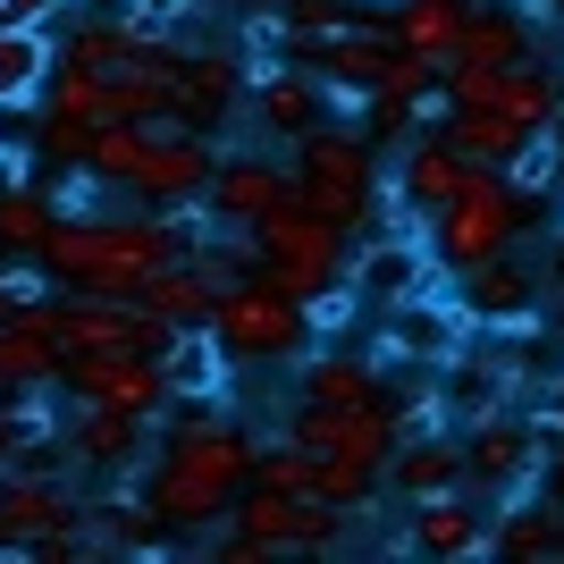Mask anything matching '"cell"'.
Instances as JSON below:
<instances>
[{"label":"cell","mask_w":564,"mask_h":564,"mask_svg":"<svg viewBox=\"0 0 564 564\" xmlns=\"http://www.w3.org/2000/svg\"><path fill=\"white\" fill-rule=\"evenodd\" d=\"M522 219H531V194L506 186V169H480V161H471L464 194L438 203V212L422 219V245H430L438 270H464V261L514 253V245H522Z\"/></svg>","instance_id":"cell-5"},{"label":"cell","mask_w":564,"mask_h":564,"mask_svg":"<svg viewBox=\"0 0 564 564\" xmlns=\"http://www.w3.org/2000/svg\"><path fill=\"white\" fill-rule=\"evenodd\" d=\"M422 85H438V68H430V59H413V51H397V43H388V59H379V76H371V94H379V101H413Z\"/></svg>","instance_id":"cell-33"},{"label":"cell","mask_w":564,"mask_h":564,"mask_svg":"<svg viewBox=\"0 0 564 564\" xmlns=\"http://www.w3.org/2000/svg\"><path fill=\"white\" fill-rule=\"evenodd\" d=\"M18 455H25V422H18V404L0 397V471L18 464Z\"/></svg>","instance_id":"cell-35"},{"label":"cell","mask_w":564,"mask_h":564,"mask_svg":"<svg viewBox=\"0 0 564 564\" xmlns=\"http://www.w3.org/2000/svg\"><path fill=\"white\" fill-rule=\"evenodd\" d=\"M0 25H9V18H0Z\"/></svg>","instance_id":"cell-39"},{"label":"cell","mask_w":564,"mask_h":564,"mask_svg":"<svg viewBox=\"0 0 564 564\" xmlns=\"http://www.w3.org/2000/svg\"><path fill=\"white\" fill-rule=\"evenodd\" d=\"M212 329H219V346H228L236 362H286L295 346H312L304 337V304L279 295L261 270H245V279L212 304Z\"/></svg>","instance_id":"cell-8"},{"label":"cell","mask_w":564,"mask_h":564,"mask_svg":"<svg viewBox=\"0 0 564 564\" xmlns=\"http://www.w3.org/2000/svg\"><path fill=\"white\" fill-rule=\"evenodd\" d=\"M321 76L304 68V59H279V68H261L253 85H245V118H253L261 143H295L304 127H321Z\"/></svg>","instance_id":"cell-17"},{"label":"cell","mask_w":564,"mask_h":564,"mask_svg":"<svg viewBox=\"0 0 564 564\" xmlns=\"http://www.w3.org/2000/svg\"><path fill=\"white\" fill-rule=\"evenodd\" d=\"M59 447H68L76 471H135L143 447H152V422L127 413V404H101V397H68V413H59Z\"/></svg>","instance_id":"cell-15"},{"label":"cell","mask_w":564,"mask_h":564,"mask_svg":"<svg viewBox=\"0 0 564 564\" xmlns=\"http://www.w3.org/2000/svg\"><path fill=\"white\" fill-rule=\"evenodd\" d=\"M219 143L194 135V127H177V118H152V135H143L135 169H127V203H143V212H177V203H203V177H212Z\"/></svg>","instance_id":"cell-10"},{"label":"cell","mask_w":564,"mask_h":564,"mask_svg":"<svg viewBox=\"0 0 564 564\" xmlns=\"http://www.w3.org/2000/svg\"><path fill=\"white\" fill-rule=\"evenodd\" d=\"M379 489L397 497V506L438 497V489H464V438H455V422L404 430L397 447H388V464H379Z\"/></svg>","instance_id":"cell-16"},{"label":"cell","mask_w":564,"mask_h":564,"mask_svg":"<svg viewBox=\"0 0 564 564\" xmlns=\"http://www.w3.org/2000/svg\"><path fill=\"white\" fill-rule=\"evenodd\" d=\"M354 321H362V295H354V279H346V270H337V279L321 286V295H304V337H321V346H337V337H346Z\"/></svg>","instance_id":"cell-30"},{"label":"cell","mask_w":564,"mask_h":564,"mask_svg":"<svg viewBox=\"0 0 564 564\" xmlns=\"http://www.w3.org/2000/svg\"><path fill=\"white\" fill-rule=\"evenodd\" d=\"M556 177H564V152H556V135L540 127V135H531V143L514 152V161H506V186L540 203V194H556Z\"/></svg>","instance_id":"cell-31"},{"label":"cell","mask_w":564,"mask_h":564,"mask_svg":"<svg viewBox=\"0 0 564 564\" xmlns=\"http://www.w3.org/2000/svg\"><path fill=\"white\" fill-rule=\"evenodd\" d=\"M447 279H455V304H464L471 329H514V321H531V295H540V279H531L514 253L464 261V270H447Z\"/></svg>","instance_id":"cell-22"},{"label":"cell","mask_w":564,"mask_h":564,"mask_svg":"<svg viewBox=\"0 0 564 564\" xmlns=\"http://www.w3.org/2000/svg\"><path fill=\"white\" fill-rule=\"evenodd\" d=\"M346 279L362 295V312H388L404 295H438V261H430V245L413 228H371L362 253L346 245Z\"/></svg>","instance_id":"cell-12"},{"label":"cell","mask_w":564,"mask_h":564,"mask_svg":"<svg viewBox=\"0 0 564 564\" xmlns=\"http://www.w3.org/2000/svg\"><path fill=\"white\" fill-rule=\"evenodd\" d=\"M59 379H68V397H101V404H127V413H161L169 388H161V354H76V362H59Z\"/></svg>","instance_id":"cell-19"},{"label":"cell","mask_w":564,"mask_h":564,"mask_svg":"<svg viewBox=\"0 0 564 564\" xmlns=\"http://www.w3.org/2000/svg\"><path fill=\"white\" fill-rule=\"evenodd\" d=\"M540 464H547L540 422H522L506 404H489L480 422H464V489H497V506H514V497H531Z\"/></svg>","instance_id":"cell-9"},{"label":"cell","mask_w":564,"mask_h":564,"mask_svg":"<svg viewBox=\"0 0 564 564\" xmlns=\"http://www.w3.org/2000/svg\"><path fill=\"white\" fill-rule=\"evenodd\" d=\"M514 59H531V34H522V9H464V34H455L447 68H514ZM438 68V76H447Z\"/></svg>","instance_id":"cell-26"},{"label":"cell","mask_w":564,"mask_h":564,"mask_svg":"<svg viewBox=\"0 0 564 564\" xmlns=\"http://www.w3.org/2000/svg\"><path fill=\"white\" fill-rule=\"evenodd\" d=\"M464 177H471V161L455 152L447 135H438V127H413V135H404L397 186H404V203H413L422 219L438 212V203H455V194H464Z\"/></svg>","instance_id":"cell-24"},{"label":"cell","mask_w":564,"mask_h":564,"mask_svg":"<svg viewBox=\"0 0 564 564\" xmlns=\"http://www.w3.org/2000/svg\"><path fill=\"white\" fill-rule=\"evenodd\" d=\"M59 321H51V295L43 304H9L0 312V397H25V388H51L59 379Z\"/></svg>","instance_id":"cell-20"},{"label":"cell","mask_w":564,"mask_h":564,"mask_svg":"<svg viewBox=\"0 0 564 564\" xmlns=\"http://www.w3.org/2000/svg\"><path fill=\"white\" fill-rule=\"evenodd\" d=\"M245 110V51H177V76H169V118L194 127V135H219Z\"/></svg>","instance_id":"cell-14"},{"label":"cell","mask_w":564,"mask_h":564,"mask_svg":"<svg viewBox=\"0 0 564 564\" xmlns=\"http://www.w3.org/2000/svg\"><path fill=\"white\" fill-rule=\"evenodd\" d=\"M161 388H169V404H228V388H236V354L219 346L212 321L169 329V346H161Z\"/></svg>","instance_id":"cell-21"},{"label":"cell","mask_w":564,"mask_h":564,"mask_svg":"<svg viewBox=\"0 0 564 564\" xmlns=\"http://www.w3.org/2000/svg\"><path fill=\"white\" fill-rule=\"evenodd\" d=\"M362 397H388L371 354H346V346H312L304 371H295V404H362Z\"/></svg>","instance_id":"cell-25"},{"label":"cell","mask_w":564,"mask_h":564,"mask_svg":"<svg viewBox=\"0 0 564 564\" xmlns=\"http://www.w3.org/2000/svg\"><path fill=\"white\" fill-rule=\"evenodd\" d=\"M228 514L261 556H329V547H346V522H354V514H337V506H321V497L261 489V480H245V497H236Z\"/></svg>","instance_id":"cell-7"},{"label":"cell","mask_w":564,"mask_h":564,"mask_svg":"<svg viewBox=\"0 0 564 564\" xmlns=\"http://www.w3.org/2000/svg\"><path fill=\"white\" fill-rule=\"evenodd\" d=\"M51 219H59V203L34 186V169H0V245L9 253H43Z\"/></svg>","instance_id":"cell-28"},{"label":"cell","mask_w":564,"mask_h":564,"mask_svg":"<svg viewBox=\"0 0 564 564\" xmlns=\"http://www.w3.org/2000/svg\"><path fill=\"white\" fill-rule=\"evenodd\" d=\"M295 161H286V186H295V203L321 219H337V228H362L371 219V194H379V161H371V135H354V127H304V135L286 143Z\"/></svg>","instance_id":"cell-4"},{"label":"cell","mask_w":564,"mask_h":564,"mask_svg":"<svg viewBox=\"0 0 564 564\" xmlns=\"http://www.w3.org/2000/svg\"><path fill=\"white\" fill-rule=\"evenodd\" d=\"M219 564H270V556H261L245 531H219Z\"/></svg>","instance_id":"cell-36"},{"label":"cell","mask_w":564,"mask_h":564,"mask_svg":"<svg viewBox=\"0 0 564 564\" xmlns=\"http://www.w3.org/2000/svg\"><path fill=\"white\" fill-rule=\"evenodd\" d=\"M404 547H422V556H489V531H480L464 489H438V497L404 506Z\"/></svg>","instance_id":"cell-23"},{"label":"cell","mask_w":564,"mask_h":564,"mask_svg":"<svg viewBox=\"0 0 564 564\" xmlns=\"http://www.w3.org/2000/svg\"><path fill=\"white\" fill-rule=\"evenodd\" d=\"M51 59H59L51 25H0V101H18V94H34V101H43Z\"/></svg>","instance_id":"cell-29"},{"label":"cell","mask_w":564,"mask_h":564,"mask_svg":"<svg viewBox=\"0 0 564 564\" xmlns=\"http://www.w3.org/2000/svg\"><path fill=\"white\" fill-rule=\"evenodd\" d=\"M464 9L471 0H397V25H388V43L430 59V68H447L455 34H464Z\"/></svg>","instance_id":"cell-27"},{"label":"cell","mask_w":564,"mask_h":564,"mask_svg":"<svg viewBox=\"0 0 564 564\" xmlns=\"http://www.w3.org/2000/svg\"><path fill=\"white\" fill-rule=\"evenodd\" d=\"M286 161H270L261 143H245V152H219L212 177H203V219H212L219 236H245L261 212H279L286 203Z\"/></svg>","instance_id":"cell-13"},{"label":"cell","mask_w":564,"mask_h":564,"mask_svg":"<svg viewBox=\"0 0 564 564\" xmlns=\"http://www.w3.org/2000/svg\"><path fill=\"white\" fill-rule=\"evenodd\" d=\"M471 321L455 295H404V304H388V329H379V346H388V362H447V354H464Z\"/></svg>","instance_id":"cell-18"},{"label":"cell","mask_w":564,"mask_h":564,"mask_svg":"<svg viewBox=\"0 0 564 564\" xmlns=\"http://www.w3.org/2000/svg\"><path fill=\"white\" fill-rule=\"evenodd\" d=\"M85 0H0V18L9 25H59V18H76Z\"/></svg>","instance_id":"cell-34"},{"label":"cell","mask_w":564,"mask_h":564,"mask_svg":"<svg viewBox=\"0 0 564 564\" xmlns=\"http://www.w3.org/2000/svg\"><path fill=\"white\" fill-rule=\"evenodd\" d=\"M34 143H43V101H34V94L0 101V169H25V161H34Z\"/></svg>","instance_id":"cell-32"},{"label":"cell","mask_w":564,"mask_h":564,"mask_svg":"<svg viewBox=\"0 0 564 564\" xmlns=\"http://www.w3.org/2000/svg\"><path fill=\"white\" fill-rule=\"evenodd\" d=\"M85 547V497L59 438H25V455L0 471V556H68Z\"/></svg>","instance_id":"cell-3"},{"label":"cell","mask_w":564,"mask_h":564,"mask_svg":"<svg viewBox=\"0 0 564 564\" xmlns=\"http://www.w3.org/2000/svg\"><path fill=\"white\" fill-rule=\"evenodd\" d=\"M245 245L261 253V279L279 286V295H321V286L346 270V228L337 219H321V212H304L295 194H286L279 212H261L253 228H245Z\"/></svg>","instance_id":"cell-6"},{"label":"cell","mask_w":564,"mask_h":564,"mask_svg":"<svg viewBox=\"0 0 564 564\" xmlns=\"http://www.w3.org/2000/svg\"><path fill=\"white\" fill-rule=\"evenodd\" d=\"M286 438H304L321 455H354V464H388V447L404 438L397 397H362V404H286Z\"/></svg>","instance_id":"cell-11"},{"label":"cell","mask_w":564,"mask_h":564,"mask_svg":"<svg viewBox=\"0 0 564 564\" xmlns=\"http://www.w3.org/2000/svg\"><path fill=\"white\" fill-rule=\"evenodd\" d=\"M556 556H564V522H556Z\"/></svg>","instance_id":"cell-37"},{"label":"cell","mask_w":564,"mask_h":564,"mask_svg":"<svg viewBox=\"0 0 564 564\" xmlns=\"http://www.w3.org/2000/svg\"><path fill=\"white\" fill-rule=\"evenodd\" d=\"M135 471H143L152 522L203 540L212 522H228V506L245 497V480H253V438H245V422H228L219 404H186V422H169V438H152Z\"/></svg>","instance_id":"cell-1"},{"label":"cell","mask_w":564,"mask_h":564,"mask_svg":"<svg viewBox=\"0 0 564 564\" xmlns=\"http://www.w3.org/2000/svg\"><path fill=\"white\" fill-rule=\"evenodd\" d=\"M186 9H212V0H186Z\"/></svg>","instance_id":"cell-38"},{"label":"cell","mask_w":564,"mask_h":564,"mask_svg":"<svg viewBox=\"0 0 564 564\" xmlns=\"http://www.w3.org/2000/svg\"><path fill=\"white\" fill-rule=\"evenodd\" d=\"M186 253V236L169 228L161 212H101V203H85V212H59L43 236V270L51 286H94V295H135L161 261Z\"/></svg>","instance_id":"cell-2"}]
</instances>
